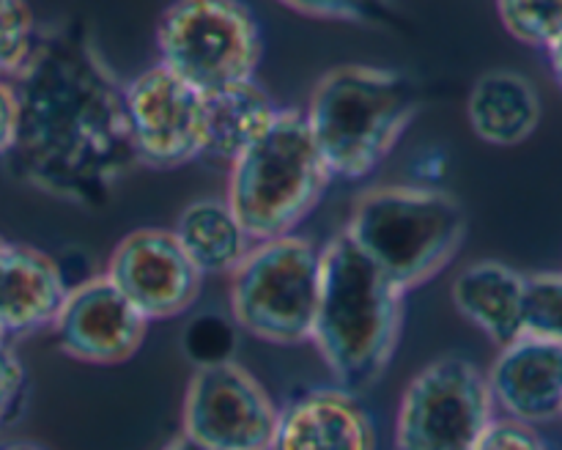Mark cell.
Instances as JSON below:
<instances>
[{
	"label": "cell",
	"mask_w": 562,
	"mask_h": 450,
	"mask_svg": "<svg viewBox=\"0 0 562 450\" xmlns=\"http://www.w3.org/2000/svg\"><path fill=\"white\" fill-rule=\"evenodd\" d=\"M16 93V140L5 159L22 184L97 209L137 165L124 82L82 25L42 31Z\"/></svg>",
	"instance_id": "cell-1"
},
{
	"label": "cell",
	"mask_w": 562,
	"mask_h": 450,
	"mask_svg": "<svg viewBox=\"0 0 562 450\" xmlns=\"http://www.w3.org/2000/svg\"><path fill=\"white\" fill-rule=\"evenodd\" d=\"M406 294L340 230L322 247L311 340L338 387L360 395L393 362Z\"/></svg>",
	"instance_id": "cell-2"
},
{
	"label": "cell",
	"mask_w": 562,
	"mask_h": 450,
	"mask_svg": "<svg viewBox=\"0 0 562 450\" xmlns=\"http://www.w3.org/2000/svg\"><path fill=\"white\" fill-rule=\"evenodd\" d=\"M417 113V88L395 69L346 64L316 82L305 124L333 179H366Z\"/></svg>",
	"instance_id": "cell-3"
},
{
	"label": "cell",
	"mask_w": 562,
	"mask_h": 450,
	"mask_svg": "<svg viewBox=\"0 0 562 450\" xmlns=\"http://www.w3.org/2000/svg\"><path fill=\"white\" fill-rule=\"evenodd\" d=\"M344 234L409 294L459 256L467 212L459 198L437 187H373L357 198Z\"/></svg>",
	"instance_id": "cell-4"
},
{
	"label": "cell",
	"mask_w": 562,
	"mask_h": 450,
	"mask_svg": "<svg viewBox=\"0 0 562 450\" xmlns=\"http://www.w3.org/2000/svg\"><path fill=\"white\" fill-rule=\"evenodd\" d=\"M329 176L302 110H280L261 140L231 165V212L252 241L280 239L318 206Z\"/></svg>",
	"instance_id": "cell-5"
},
{
	"label": "cell",
	"mask_w": 562,
	"mask_h": 450,
	"mask_svg": "<svg viewBox=\"0 0 562 450\" xmlns=\"http://www.w3.org/2000/svg\"><path fill=\"white\" fill-rule=\"evenodd\" d=\"M322 285V247L300 234L258 241L236 267L234 322L252 338L296 346L311 340Z\"/></svg>",
	"instance_id": "cell-6"
},
{
	"label": "cell",
	"mask_w": 562,
	"mask_h": 450,
	"mask_svg": "<svg viewBox=\"0 0 562 450\" xmlns=\"http://www.w3.org/2000/svg\"><path fill=\"white\" fill-rule=\"evenodd\" d=\"M159 64L203 97L256 80L261 27L252 11L231 0H184L157 22Z\"/></svg>",
	"instance_id": "cell-7"
},
{
	"label": "cell",
	"mask_w": 562,
	"mask_h": 450,
	"mask_svg": "<svg viewBox=\"0 0 562 450\" xmlns=\"http://www.w3.org/2000/svg\"><path fill=\"white\" fill-rule=\"evenodd\" d=\"M486 373L467 357L428 362L401 395L395 450H475L494 420Z\"/></svg>",
	"instance_id": "cell-8"
},
{
	"label": "cell",
	"mask_w": 562,
	"mask_h": 450,
	"mask_svg": "<svg viewBox=\"0 0 562 450\" xmlns=\"http://www.w3.org/2000/svg\"><path fill=\"white\" fill-rule=\"evenodd\" d=\"M181 423V434L203 450H269L278 406L245 365L220 360L190 379Z\"/></svg>",
	"instance_id": "cell-9"
},
{
	"label": "cell",
	"mask_w": 562,
	"mask_h": 450,
	"mask_svg": "<svg viewBox=\"0 0 562 450\" xmlns=\"http://www.w3.org/2000/svg\"><path fill=\"white\" fill-rule=\"evenodd\" d=\"M124 99L137 165L170 170L203 157L206 97L190 82L157 64L126 82Z\"/></svg>",
	"instance_id": "cell-10"
},
{
	"label": "cell",
	"mask_w": 562,
	"mask_h": 450,
	"mask_svg": "<svg viewBox=\"0 0 562 450\" xmlns=\"http://www.w3.org/2000/svg\"><path fill=\"white\" fill-rule=\"evenodd\" d=\"M104 274L146 322L187 313L198 302L203 285L201 269L168 228L126 234L110 252Z\"/></svg>",
	"instance_id": "cell-11"
},
{
	"label": "cell",
	"mask_w": 562,
	"mask_h": 450,
	"mask_svg": "<svg viewBox=\"0 0 562 450\" xmlns=\"http://www.w3.org/2000/svg\"><path fill=\"white\" fill-rule=\"evenodd\" d=\"M146 329V318L104 272L69 285L64 307L53 324L60 351L91 365H119L135 357Z\"/></svg>",
	"instance_id": "cell-12"
},
{
	"label": "cell",
	"mask_w": 562,
	"mask_h": 450,
	"mask_svg": "<svg viewBox=\"0 0 562 450\" xmlns=\"http://www.w3.org/2000/svg\"><path fill=\"white\" fill-rule=\"evenodd\" d=\"M269 450H376L371 412L344 387H313L278 409Z\"/></svg>",
	"instance_id": "cell-13"
},
{
	"label": "cell",
	"mask_w": 562,
	"mask_h": 450,
	"mask_svg": "<svg viewBox=\"0 0 562 450\" xmlns=\"http://www.w3.org/2000/svg\"><path fill=\"white\" fill-rule=\"evenodd\" d=\"M486 382L510 420L536 426L562 417V346L521 335L499 349Z\"/></svg>",
	"instance_id": "cell-14"
},
{
	"label": "cell",
	"mask_w": 562,
	"mask_h": 450,
	"mask_svg": "<svg viewBox=\"0 0 562 450\" xmlns=\"http://www.w3.org/2000/svg\"><path fill=\"white\" fill-rule=\"evenodd\" d=\"M69 283L47 252L5 241L0 247V329L3 335H31L53 329Z\"/></svg>",
	"instance_id": "cell-15"
},
{
	"label": "cell",
	"mask_w": 562,
	"mask_h": 450,
	"mask_svg": "<svg viewBox=\"0 0 562 450\" xmlns=\"http://www.w3.org/2000/svg\"><path fill=\"white\" fill-rule=\"evenodd\" d=\"M453 305L470 318L488 340L503 349L521 338L525 313V274L503 261H475L461 269L453 280Z\"/></svg>",
	"instance_id": "cell-16"
},
{
	"label": "cell",
	"mask_w": 562,
	"mask_h": 450,
	"mask_svg": "<svg viewBox=\"0 0 562 450\" xmlns=\"http://www.w3.org/2000/svg\"><path fill=\"white\" fill-rule=\"evenodd\" d=\"M472 132L492 146L525 143L541 121V99L525 75L492 69L477 77L467 99Z\"/></svg>",
	"instance_id": "cell-17"
},
{
	"label": "cell",
	"mask_w": 562,
	"mask_h": 450,
	"mask_svg": "<svg viewBox=\"0 0 562 450\" xmlns=\"http://www.w3.org/2000/svg\"><path fill=\"white\" fill-rule=\"evenodd\" d=\"M272 97L258 80L236 82L206 97V146L203 159L214 165H231L250 151L263 132L278 119Z\"/></svg>",
	"instance_id": "cell-18"
},
{
	"label": "cell",
	"mask_w": 562,
	"mask_h": 450,
	"mask_svg": "<svg viewBox=\"0 0 562 450\" xmlns=\"http://www.w3.org/2000/svg\"><path fill=\"white\" fill-rule=\"evenodd\" d=\"M170 230L201 274H234L256 245L225 198L192 201Z\"/></svg>",
	"instance_id": "cell-19"
},
{
	"label": "cell",
	"mask_w": 562,
	"mask_h": 450,
	"mask_svg": "<svg viewBox=\"0 0 562 450\" xmlns=\"http://www.w3.org/2000/svg\"><path fill=\"white\" fill-rule=\"evenodd\" d=\"M521 333L562 346V272L525 274Z\"/></svg>",
	"instance_id": "cell-20"
},
{
	"label": "cell",
	"mask_w": 562,
	"mask_h": 450,
	"mask_svg": "<svg viewBox=\"0 0 562 450\" xmlns=\"http://www.w3.org/2000/svg\"><path fill=\"white\" fill-rule=\"evenodd\" d=\"M42 27L25 3L0 0V80H14L31 60Z\"/></svg>",
	"instance_id": "cell-21"
},
{
	"label": "cell",
	"mask_w": 562,
	"mask_h": 450,
	"mask_svg": "<svg viewBox=\"0 0 562 450\" xmlns=\"http://www.w3.org/2000/svg\"><path fill=\"white\" fill-rule=\"evenodd\" d=\"M505 31L530 47L549 49L562 36V3H521L505 0L497 5Z\"/></svg>",
	"instance_id": "cell-22"
},
{
	"label": "cell",
	"mask_w": 562,
	"mask_h": 450,
	"mask_svg": "<svg viewBox=\"0 0 562 450\" xmlns=\"http://www.w3.org/2000/svg\"><path fill=\"white\" fill-rule=\"evenodd\" d=\"M27 395V371L14 349L0 346V428L20 415Z\"/></svg>",
	"instance_id": "cell-23"
},
{
	"label": "cell",
	"mask_w": 562,
	"mask_h": 450,
	"mask_svg": "<svg viewBox=\"0 0 562 450\" xmlns=\"http://www.w3.org/2000/svg\"><path fill=\"white\" fill-rule=\"evenodd\" d=\"M475 450H552L532 426L510 417H494Z\"/></svg>",
	"instance_id": "cell-24"
},
{
	"label": "cell",
	"mask_w": 562,
	"mask_h": 450,
	"mask_svg": "<svg viewBox=\"0 0 562 450\" xmlns=\"http://www.w3.org/2000/svg\"><path fill=\"white\" fill-rule=\"evenodd\" d=\"M291 11L307 16V20H327V22H362L368 16V11L360 3H338V0H305V3H296L289 0Z\"/></svg>",
	"instance_id": "cell-25"
},
{
	"label": "cell",
	"mask_w": 562,
	"mask_h": 450,
	"mask_svg": "<svg viewBox=\"0 0 562 450\" xmlns=\"http://www.w3.org/2000/svg\"><path fill=\"white\" fill-rule=\"evenodd\" d=\"M16 140V93L9 80H0V159H5Z\"/></svg>",
	"instance_id": "cell-26"
},
{
	"label": "cell",
	"mask_w": 562,
	"mask_h": 450,
	"mask_svg": "<svg viewBox=\"0 0 562 450\" xmlns=\"http://www.w3.org/2000/svg\"><path fill=\"white\" fill-rule=\"evenodd\" d=\"M547 55H549V64H552L554 77H558V82L562 86V36L547 49Z\"/></svg>",
	"instance_id": "cell-27"
},
{
	"label": "cell",
	"mask_w": 562,
	"mask_h": 450,
	"mask_svg": "<svg viewBox=\"0 0 562 450\" xmlns=\"http://www.w3.org/2000/svg\"><path fill=\"white\" fill-rule=\"evenodd\" d=\"M162 450H203V448H198L195 442H190V439H187L184 434H181L179 439H173V442H170V445H165Z\"/></svg>",
	"instance_id": "cell-28"
},
{
	"label": "cell",
	"mask_w": 562,
	"mask_h": 450,
	"mask_svg": "<svg viewBox=\"0 0 562 450\" xmlns=\"http://www.w3.org/2000/svg\"><path fill=\"white\" fill-rule=\"evenodd\" d=\"M0 450H44V448H38V445H27V442H16V445H5V448H0Z\"/></svg>",
	"instance_id": "cell-29"
},
{
	"label": "cell",
	"mask_w": 562,
	"mask_h": 450,
	"mask_svg": "<svg viewBox=\"0 0 562 450\" xmlns=\"http://www.w3.org/2000/svg\"><path fill=\"white\" fill-rule=\"evenodd\" d=\"M5 344V335H3V329H0V346Z\"/></svg>",
	"instance_id": "cell-30"
},
{
	"label": "cell",
	"mask_w": 562,
	"mask_h": 450,
	"mask_svg": "<svg viewBox=\"0 0 562 450\" xmlns=\"http://www.w3.org/2000/svg\"><path fill=\"white\" fill-rule=\"evenodd\" d=\"M5 245V239H3V236H0V247H3Z\"/></svg>",
	"instance_id": "cell-31"
}]
</instances>
